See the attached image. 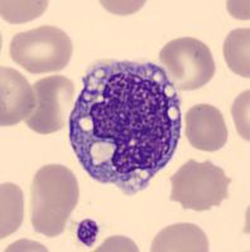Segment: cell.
<instances>
[{
    "mask_svg": "<svg viewBox=\"0 0 250 252\" xmlns=\"http://www.w3.org/2000/svg\"><path fill=\"white\" fill-rule=\"evenodd\" d=\"M70 143L87 174L127 195L148 188L181 138V98L152 62L99 61L82 77Z\"/></svg>",
    "mask_w": 250,
    "mask_h": 252,
    "instance_id": "6da1fadb",
    "label": "cell"
},
{
    "mask_svg": "<svg viewBox=\"0 0 250 252\" xmlns=\"http://www.w3.org/2000/svg\"><path fill=\"white\" fill-rule=\"evenodd\" d=\"M77 178L67 166L48 164L37 170L31 187V223L36 232L57 237L78 203Z\"/></svg>",
    "mask_w": 250,
    "mask_h": 252,
    "instance_id": "7a4b0ae2",
    "label": "cell"
},
{
    "mask_svg": "<svg viewBox=\"0 0 250 252\" xmlns=\"http://www.w3.org/2000/svg\"><path fill=\"white\" fill-rule=\"evenodd\" d=\"M10 58L33 75L62 71L73 53L72 40L62 29L43 26L13 37Z\"/></svg>",
    "mask_w": 250,
    "mask_h": 252,
    "instance_id": "3957f363",
    "label": "cell"
},
{
    "mask_svg": "<svg viewBox=\"0 0 250 252\" xmlns=\"http://www.w3.org/2000/svg\"><path fill=\"white\" fill-rule=\"evenodd\" d=\"M230 183L231 179L224 169L213 161L199 163L191 159L171 177L170 199L184 209L204 212L218 207L229 198Z\"/></svg>",
    "mask_w": 250,
    "mask_h": 252,
    "instance_id": "277c9868",
    "label": "cell"
},
{
    "mask_svg": "<svg viewBox=\"0 0 250 252\" xmlns=\"http://www.w3.org/2000/svg\"><path fill=\"white\" fill-rule=\"evenodd\" d=\"M159 61L179 91H195L213 80L216 66L210 48L192 37L173 39L159 52Z\"/></svg>",
    "mask_w": 250,
    "mask_h": 252,
    "instance_id": "5b68a950",
    "label": "cell"
},
{
    "mask_svg": "<svg viewBox=\"0 0 250 252\" xmlns=\"http://www.w3.org/2000/svg\"><path fill=\"white\" fill-rule=\"evenodd\" d=\"M36 107L27 126L42 135L53 134L65 126L67 110L72 106L75 86L65 76H49L35 83Z\"/></svg>",
    "mask_w": 250,
    "mask_h": 252,
    "instance_id": "8992f818",
    "label": "cell"
},
{
    "mask_svg": "<svg viewBox=\"0 0 250 252\" xmlns=\"http://www.w3.org/2000/svg\"><path fill=\"white\" fill-rule=\"evenodd\" d=\"M0 125L13 126L27 120L36 107L35 89L20 72L0 69Z\"/></svg>",
    "mask_w": 250,
    "mask_h": 252,
    "instance_id": "52a82bcc",
    "label": "cell"
},
{
    "mask_svg": "<svg viewBox=\"0 0 250 252\" xmlns=\"http://www.w3.org/2000/svg\"><path fill=\"white\" fill-rule=\"evenodd\" d=\"M186 136L202 152L221 149L227 141V127L220 110L209 103L191 107L186 114Z\"/></svg>",
    "mask_w": 250,
    "mask_h": 252,
    "instance_id": "ba28073f",
    "label": "cell"
},
{
    "mask_svg": "<svg viewBox=\"0 0 250 252\" xmlns=\"http://www.w3.org/2000/svg\"><path fill=\"white\" fill-rule=\"evenodd\" d=\"M209 240L197 224L176 223L159 231L152 242V252H207Z\"/></svg>",
    "mask_w": 250,
    "mask_h": 252,
    "instance_id": "9c48e42d",
    "label": "cell"
},
{
    "mask_svg": "<svg viewBox=\"0 0 250 252\" xmlns=\"http://www.w3.org/2000/svg\"><path fill=\"white\" fill-rule=\"evenodd\" d=\"M24 199L22 189L13 183L0 186V238L18 231L23 222Z\"/></svg>",
    "mask_w": 250,
    "mask_h": 252,
    "instance_id": "30bf717a",
    "label": "cell"
},
{
    "mask_svg": "<svg viewBox=\"0 0 250 252\" xmlns=\"http://www.w3.org/2000/svg\"><path fill=\"white\" fill-rule=\"evenodd\" d=\"M224 57L234 73L250 77V29H234L224 43Z\"/></svg>",
    "mask_w": 250,
    "mask_h": 252,
    "instance_id": "8fae6325",
    "label": "cell"
},
{
    "mask_svg": "<svg viewBox=\"0 0 250 252\" xmlns=\"http://www.w3.org/2000/svg\"><path fill=\"white\" fill-rule=\"evenodd\" d=\"M47 6L46 0H3L0 3V14L8 23L22 24L39 18Z\"/></svg>",
    "mask_w": 250,
    "mask_h": 252,
    "instance_id": "7c38bea8",
    "label": "cell"
},
{
    "mask_svg": "<svg viewBox=\"0 0 250 252\" xmlns=\"http://www.w3.org/2000/svg\"><path fill=\"white\" fill-rule=\"evenodd\" d=\"M249 98H250V91L243 92L242 94H239L238 97L235 98L231 107V114H233L234 123L236 125L238 132L240 134L243 139L247 141L250 140V134H249Z\"/></svg>",
    "mask_w": 250,
    "mask_h": 252,
    "instance_id": "4fadbf2b",
    "label": "cell"
},
{
    "mask_svg": "<svg viewBox=\"0 0 250 252\" xmlns=\"http://www.w3.org/2000/svg\"><path fill=\"white\" fill-rule=\"evenodd\" d=\"M96 251H135L138 252V246L133 242L130 238L124 237V236H112L107 238Z\"/></svg>",
    "mask_w": 250,
    "mask_h": 252,
    "instance_id": "5bb4252c",
    "label": "cell"
},
{
    "mask_svg": "<svg viewBox=\"0 0 250 252\" xmlns=\"http://www.w3.org/2000/svg\"><path fill=\"white\" fill-rule=\"evenodd\" d=\"M99 233V226L95 220H81L77 228V238L81 244L91 247L95 244Z\"/></svg>",
    "mask_w": 250,
    "mask_h": 252,
    "instance_id": "9a60e30c",
    "label": "cell"
},
{
    "mask_svg": "<svg viewBox=\"0 0 250 252\" xmlns=\"http://www.w3.org/2000/svg\"><path fill=\"white\" fill-rule=\"evenodd\" d=\"M104 8L115 14H130L142 8L144 1H101Z\"/></svg>",
    "mask_w": 250,
    "mask_h": 252,
    "instance_id": "2e32d148",
    "label": "cell"
}]
</instances>
